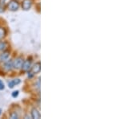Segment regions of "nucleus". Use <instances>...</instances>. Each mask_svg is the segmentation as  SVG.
Returning a JSON list of instances; mask_svg holds the SVG:
<instances>
[{"label":"nucleus","instance_id":"1","mask_svg":"<svg viewBox=\"0 0 120 119\" xmlns=\"http://www.w3.org/2000/svg\"><path fill=\"white\" fill-rule=\"evenodd\" d=\"M23 59L22 57H18L16 58L14 62H13V68L16 69H22V64H23Z\"/></svg>","mask_w":120,"mask_h":119},{"label":"nucleus","instance_id":"2","mask_svg":"<svg viewBox=\"0 0 120 119\" xmlns=\"http://www.w3.org/2000/svg\"><path fill=\"white\" fill-rule=\"evenodd\" d=\"M19 4L17 0H11L8 5V8L10 11H17V10L19 9Z\"/></svg>","mask_w":120,"mask_h":119},{"label":"nucleus","instance_id":"3","mask_svg":"<svg viewBox=\"0 0 120 119\" xmlns=\"http://www.w3.org/2000/svg\"><path fill=\"white\" fill-rule=\"evenodd\" d=\"M31 63H32V60L30 59H28L25 61H23L22 66V69L23 71H28L29 69H30L31 67Z\"/></svg>","mask_w":120,"mask_h":119},{"label":"nucleus","instance_id":"4","mask_svg":"<svg viewBox=\"0 0 120 119\" xmlns=\"http://www.w3.org/2000/svg\"><path fill=\"white\" fill-rule=\"evenodd\" d=\"M31 5H32V3L30 0H23L22 3V7L25 11H28V10L31 7Z\"/></svg>","mask_w":120,"mask_h":119},{"label":"nucleus","instance_id":"5","mask_svg":"<svg viewBox=\"0 0 120 119\" xmlns=\"http://www.w3.org/2000/svg\"><path fill=\"white\" fill-rule=\"evenodd\" d=\"M9 57H10V52H3V53H2L0 55V62L1 63H5L7 60H9Z\"/></svg>","mask_w":120,"mask_h":119},{"label":"nucleus","instance_id":"6","mask_svg":"<svg viewBox=\"0 0 120 119\" xmlns=\"http://www.w3.org/2000/svg\"><path fill=\"white\" fill-rule=\"evenodd\" d=\"M40 71H41V64H40L39 62L35 63V64H34V65L32 67L31 72L34 74H37V73H39Z\"/></svg>","mask_w":120,"mask_h":119},{"label":"nucleus","instance_id":"7","mask_svg":"<svg viewBox=\"0 0 120 119\" xmlns=\"http://www.w3.org/2000/svg\"><path fill=\"white\" fill-rule=\"evenodd\" d=\"M31 117L34 119H39L41 118V114L38 112V110L37 109H33L31 110Z\"/></svg>","mask_w":120,"mask_h":119},{"label":"nucleus","instance_id":"8","mask_svg":"<svg viewBox=\"0 0 120 119\" xmlns=\"http://www.w3.org/2000/svg\"><path fill=\"white\" fill-rule=\"evenodd\" d=\"M13 68V61L11 60H8L5 62L4 65V69L6 71H10Z\"/></svg>","mask_w":120,"mask_h":119},{"label":"nucleus","instance_id":"9","mask_svg":"<svg viewBox=\"0 0 120 119\" xmlns=\"http://www.w3.org/2000/svg\"><path fill=\"white\" fill-rule=\"evenodd\" d=\"M7 48V44L5 41H0V51H4Z\"/></svg>","mask_w":120,"mask_h":119},{"label":"nucleus","instance_id":"10","mask_svg":"<svg viewBox=\"0 0 120 119\" xmlns=\"http://www.w3.org/2000/svg\"><path fill=\"white\" fill-rule=\"evenodd\" d=\"M5 35H6V31H5V29H4V28H0V40H1V39H3V37L5 36Z\"/></svg>","mask_w":120,"mask_h":119},{"label":"nucleus","instance_id":"11","mask_svg":"<svg viewBox=\"0 0 120 119\" xmlns=\"http://www.w3.org/2000/svg\"><path fill=\"white\" fill-rule=\"evenodd\" d=\"M10 116H11V118H12V119H18L19 118V115H18V114H17L16 112L11 113Z\"/></svg>","mask_w":120,"mask_h":119},{"label":"nucleus","instance_id":"12","mask_svg":"<svg viewBox=\"0 0 120 119\" xmlns=\"http://www.w3.org/2000/svg\"><path fill=\"white\" fill-rule=\"evenodd\" d=\"M19 96V91H15L12 93V97H17Z\"/></svg>","mask_w":120,"mask_h":119},{"label":"nucleus","instance_id":"13","mask_svg":"<svg viewBox=\"0 0 120 119\" xmlns=\"http://www.w3.org/2000/svg\"><path fill=\"white\" fill-rule=\"evenodd\" d=\"M4 84L3 83V81L0 80V90H3V89H4Z\"/></svg>","mask_w":120,"mask_h":119},{"label":"nucleus","instance_id":"14","mask_svg":"<svg viewBox=\"0 0 120 119\" xmlns=\"http://www.w3.org/2000/svg\"><path fill=\"white\" fill-rule=\"evenodd\" d=\"M8 85H9V88H11V89L14 88L15 84H14V82H13V81H10V82L8 83Z\"/></svg>","mask_w":120,"mask_h":119},{"label":"nucleus","instance_id":"15","mask_svg":"<svg viewBox=\"0 0 120 119\" xmlns=\"http://www.w3.org/2000/svg\"><path fill=\"white\" fill-rule=\"evenodd\" d=\"M35 85H37V89H40V78H38V81H37V82L35 83Z\"/></svg>","mask_w":120,"mask_h":119},{"label":"nucleus","instance_id":"16","mask_svg":"<svg viewBox=\"0 0 120 119\" xmlns=\"http://www.w3.org/2000/svg\"><path fill=\"white\" fill-rule=\"evenodd\" d=\"M13 82H14L15 85H19V84L20 83V80H19V79H15V80H13Z\"/></svg>","mask_w":120,"mask_h":119},{"label":"nucleus","instance_id":"17","mask_svg":"<svg viewBox=\"0 0 120 119\" xmlns=\"http://www.w3.org/2000/svg\"><path fill=\"white\" fill-rule=\"evenodd\" d=\"M4 11V7H3V4L0 3V13H3Z\"/></svg>","mask_w":120,"mask_h":119},{"label":"nucleus","instance_id":"18","mask_svg":"<svg viewBox=\"0 0 120 119\" xmlns=\"http://www.w3.org/2000/svg\"><path fill=\"white\" fill-rule=\"evenodd\" d=\"M6 1H7V0H0V3H1V4H4V3H6Z\"/></svg>","mask_w":120,"mask_h":119},{"label":"nucleus","instance_id":"19","mask_svg":"<svg viewBox=\"0 0 120 119\" xmlns=\"http://www.w3.org/2000/svg\"><path fill=\"white\" fill-rule=\"evenodd\" d=\"M1 114H2V110L0 109V115H1Z\"/></svg>","mask_w":120,"mask_h":119}]
</instances>
